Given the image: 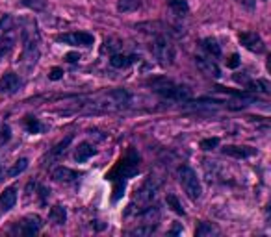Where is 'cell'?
<instances>
[{"mask_svg":"<svg viewBox=\"0 0 271 237\" xmlns=\"http://www.w3.org/2000/svg\"><path fill=\"white\" fill-rule=\"evenodd\" d=\"M21 85H23L21 76L15 74V72H8V74H4V76L0 78V93L15 95L21 89Z\"/></svg>","mask_w":271,"mask_h":237,"instance_id":"obj_9","label":"cell"},{"mask_svg":"<svg viewBox=\"0 0 271 237\" xmlns=\"http://www.w3.org/2000/svg\"><path fill=\"white\" fill-rule=\"evenodd\" d=\"M71 141H73V136H67L61 143H58L56 146H54V150H52V156H59L61 152H65V148H67L69 144H71Z\"/></svg>","mask_w":271,"mask_h":237,"instance_id":"obj_29","label":"cell"},{"mask_svg":"<svg viewBox=\"0 0 271 237\" xmlns=\"http://www.w3.org/2000/svg\"><path fill=\"white\" fill-rule=\"evenodd\" d=\"M61 76H63V69H59V67H54L51 71V74H49L51 80H59Z\"/></svg>","mask_w":271,"mask_h":237,"instance_id":"obj_32","label":"cell"},{"mask_svg":"<svg viewBox=\"0 0 271 237\" xmlns=\"http://www.w3.org/2000/svg\"><path fill=\"white\" fill-rule=\"evenodd\" d=\"M56 41L71 45V47H84V48H89V47H93L95 37L91 34H87V32H71V34L56 35Z\"/></svg>","mask_w":271,"mask_h":237,"instance_id":"obj_5","label":"cell"},{"mask_svg":"<svg viewBox=\"0 0 271 237\" xmlns=\"http://www.w3.org/2000/svg\"><path fill=\"white\" fill-rule=\"evenodd\" d=\"M217 228L214 226L212 222H201L197 230H195V237H206V236H216Z\"/></svg>","mask_w":271,"mask_h":237,"instance_id":"obj_22","label":"cell"},{"mask_svg":"<svg viewBox=\"0 0 271 237\" xmlns=\"http://www.w3.org/2000/svg\"><path fill=\"white\" fill-rule=\"evenodd\" d=\"M178 180H180V186H182L188 198L191 202H197L201 198V195H203V187H201V182H199L197 172L191 167L182 165L180 170H178Z\"/></svg>","mask_w":271,"mask_h":237,"instance_id":"obj_3","label":"cell"},{"mask_svg":"<svg viewBox=\"0 0 271 237\" xmlns=\"http://www.w3.org/2000/svg\"><path fill=\"white\" fill-rule=\"evenodd\" d=\"M78 59H80V54L78 52H69V54H65V61L67 63H77Z\"/></svg>","mask_w":271,"mask_h":237,"instance_id":"obj_33","label":"cell"},{"mask_svg":"<svg viewBox=\"0 0 271 237\" xmlns=\"http://www.w3.org/2000/svg\"><path fill=\"white\" fill-rule=\"evenodd\" d=\"M217 144H219V137H208V139L201 141V148L203 150H214Z\"/></svg>","mask_w":271,"mask_h":237,"instance_id":"obj_30","label":"cell"},{"mask_svg":"<svg viewBox=\"0 0 271 237\" xmlns=\"http://www.w3.org/2000/svg\"><path fill=\"white\" fill-rule=\"evenodd\" d=\"M151 87H153L154 93H158L162 98H165V100L188 102L191 98V89H190L188 85L177 84V82L167 80V78L153 80V82H151Z\"/></svg>","mask_w":271,"mask_h":237,"instance_id":"obj_2","label":"cell"},{"mask_svg":"<svg viewBox=\"0 0 271 237\" xmlns=\"http://www.w3.org/2000/svg\"><path fill=\"white\" fill-rule=\"evenodd\" d=\"M238 39H240V43L245 47L247 50L256 52V54H262L266 50L262 37L256 34V32H242V34L238 35Z\"/></svg>","mask_w":271,"mask_h":237,"instance_id":"obj_6","label":"cell"},{"mask_svg":"<svg viewBox=\"0 0 271 237\" xmlns=\"http://www.w3.org/2000/svg\"><path fill=\"white\" fill-rule=\"evenodd\" d=\"M6 37H15V28H13V19L9 15H4L0 19V39Z\"/></svg>","mask_w":271,"mask_h":237,"instance_id":"obj_18","label":"cell"},{"mask_svg":"<svg viewBox=\"0 0 271 237\" xmlns=\"http://www.w3.org/2000/svg\"><path fill=\"white\" fill-rule=\"evenodd\" d=\"M182 232H184V228H182L180 224H175V226H173V228L169 230L171 236H177V234H182Z\"/></svg>","mask_w":271,"mask_h":237,"instance_id":"obj_35","label":"cell"},{"mask_svg":"<svg viewBox=\"0 0 271 237\" xmlns=\"http://www.w3.org/2000/svg\"><path fill=\"white\" fill-rule=\"evenodd\" d=\"M0 178H2V167H0Z\"/></svg>","mask_w":271,"mask_h":237,"instance_id":"obj_36","label":"cell"},{"mask_svg":"<svg viewBox=\"0 0 271 237\" xmlns=\"http://www.w3.org/2000/svg\"><path fill=\"white\" fill-rule=\"evenodd\" d=\"M28 26H23L21 35H23V63L30 71L35 67L39 59V32L35 23H26Z\"/></svg>","mask_w":271,"mask_h":237,"instance_id":"obj_1","label":"cell"},{"mask_svg":"<svg viewBox=\"0 0 271 237\" xmlns=\"http://www.w3.org/2000/svg\"><path fill=\"white\" fill-rule=\"evenodd\" d=\"M78 176H80V172L69 169V167H58V169L52 170V178L56 182H65V184H69V182H75Z\"/></svg>","mask_w":271,"mask_h":237,"instance_id":"obj_14","label":"cell"},{"mask_svg":"<svg viewBox=\"0 0 271 237\" xmlns=\"http://www.w3.org/2000/svg\"><path fill=\"white\" fill-rule=\"evenodd\" d=\"M49 219L54 224H65L67 222V210L63 206L56 204V206H52L51 212H49Z\"/></svg>","mask_w":271,"mask_h":237,"instance_id":"obj_17","label":"cell"},{"mask_svg":"<svg viewBox=\"0 0 271 237\" xmlns=\"http://www.w3.org/2000/svg\"><path fill=\"white\" fill-rule=\"evenodd\" d=\"M123 48V41H119L117 37H108V39H104L101 47V54H115Z\"/></svg>","mask_w":271,"mask_h":237,"instance_id":"obj_20","label":"cell"},{"mask_svg":"<svg viewBox=\"0 0 271 237\" xmlns=\"http://www.w3.org/2000/svg\"><path fill=\"white\" fill-rule=\"evenodd\" d=\"M21 4L30 9H35V11L45 9V0H21Z\"/></svg>","mask_w":271,"mask_h":237,"instance_id":"obj_28","label":"cell"},{"mask_svg":"<svg viewBox=\"0 0 271 237\" xmlns=\"http://www.w3.org/2000/svg\"><path fill=\"white\" fill-rule=\"evenodd\" d=\"M137 56L136 54H121V52H115L110 56V65L113 69H128L130 65H134L137 61Z\"/></svg>","mask_w":271,"mask_h":237,"instance_id":"obj_11","label":"cell"},{"mask_svg":"<svg viewBox=\"0 0 271 237\" xmlns=\"http://www.w3.org/2000/svg\"><path fill=\"white\" fill-rule=\"evenodd\" d=\"M201 47H203V50L206 52V56H210V58H219L221 56V47L219 43L216 41L214 37H206L201 41Z\"/></svg>","mask_w":271,"mask_h":237,"instance_id":"obj_16","label":"cell"},{"mask_svg":"<svg viewBox=\"0 0 271 237\" xmlns=\"http://www.w3.org/2000/svg\"><path fill=\"white\" fill-rule=\"evenodd\" d=\"M167 206H169L171 210L177 213V215H186L184 208H182V204H180V200H178L175 195H167Z\"/></svg>","mask_w":271,"mask_h":237,"instance_id":"obj_26","label":"cell"},{"mask_svg":"<svg viewBox=\"0 0 271 237\" xmlns=\"http://www.w3.org/2000/svg\"><path fill=\"white\" fill-rule=\"evenodd\" d=\"M154 230H156V224H143V226H139V228L132 230L130 234H132V236H151Z\"/></svg>","mask_w":271,"mask_h":237,"instance_id":"obj_27","label":"cell"},{"mask_svg":"<svg viewBox=\"0 0 271 237\" xmlns=\"http://www.w3.org/2000/svg\"><path fill=\"white\" fill-rule=\"evenodd\" d=\"M223 154L238 158V160H245V158H251V156L256 154V148H253V146H240V144H227L223 148Z\"/></svg>","mask_w":271,"mask_h":237,"instance_id":"obj_10","label":"cell"},{"mask_svg":"<svg viewBox=\"0 0 271 237\" xmlns=\"http://www.w3.org/2000/svg\"><path fill=\"white\" fill-rule=\"evenodd\" d=\"M247 87H249V91H256V93H270V82H268V80L249 82Z\"/></svg>","mask_w":271,"mask_h":237,"instance_id":"obj_25","label":"cell"},{"mask_svg":"<svg viewBox=\"0 0 271 237\" xmlns=\"http://www.w3.org/2000/svg\"><path fill=\"white\" fill-rule=\"evenodd\" d=\"M41 226L43 222L39 215H28V217H25V219L21 220L17 232L23 234V236H35V234H39Z\"/></svg>","mask_w":271,"mask_h":237,"instance_id":"obj_8","label":"cell"},{"mask_svg":"<svg viewBox=\"0 0 271 237\" xmlns=\"http://www.w3.org/2000/svg\"><path fill=\"white\" fill-rule=\"evenodd\" d=\"M195 65L199 67V71L210 78H219L221 76V69L219 65L214 61V58L210 56H195Z\"/></svg>","mask_w":271,"mask_h":237,"instance_id":"obj_7","label":"cell"},{"mask_svg":"<svg viewBox=\"0 0 271 237\" xmlns=\"http://www.w3.org/2000/svg\"><path fill=\"white\" fill-rule=\"evenodd\" d=\"M227 67H229V69L240 67V56H238V54H232V56L227 59Z\"/></svg>","mask_w":271,"mask_h":237,"instance_id":"obj_31","label":"cell"},{"mask_svg":"<svg viewBox=\"0 0 271 237\" xmlns=\"http://www.w3.org/2000/svg\"><path fill=\"white\" fill-rule=\"evenodd\" d=\"M244 8H247V9H253L254 8V0H238Z\"/></svg>","mask_w":271,"mask_h":237,"instance_id":"obj_34","label":"cell"},{"mask_svg":"<svg viewBox=\"0 0 271 237\" xmlns=\"http://www.w3.org/2000/svg\"><path fill=\"white\" fill-rule=\"evenodd\" d=\"M143 6V0H117L119 13H132Z\"/></svg>","mask_w":271,"mask_h":237,"instance_id":"obj_19","label":"cell"},{"mask_svg":"<svg viewBox=\"0 0 271 237\" xmlns=\"http://www.w3.org/2000/svg\"><path fill=\"white\" fill-rule=\"evenodd\" d=\"M17 202V189L15 187H6L4 193L0 195V208L2 212H9Z\"/></svg>","mask_w":271,"mask_h":237,"instance_id":"obj_13","label":"cell"},{"mask_svg":"<svg viewBox=\"0 0 271 237\" xmlns=\"http://www.w3.org/2000/svg\"><path fill=\"white\" fill-rule=\"evenodd\" d=\"M167 6L177 17H184L190 11V6H188L186 0H167Z\"/></svg>","mask_w":271,"mask_h":237,"instance_id":"obj_21","label":"cell"},{"mask_svg":"<svg viewBox=\"0 0 271 237\" xmlns=\"http://www.w3.org/2000/svg\"><path fill=\"white\" fill-rule=\"evenodd\" d=\"M153 54L162 67H171L175 63V45L165 34H156L153 39Z\"/></svg>","mask_w":271,"mask_h":237,"instance_id":"obj_4","label":"cell"},{"mask_svg":"<svg viewBox=\"0 0 271 237\" xmlns=\"http://www.w3.org/2000/svg\"><path fill=\"white\" fill-rule=\"evenodd\" d=\"M97 154V148H95L91 143H80L77 146V152H75V160L78 161V163H84V161H87L91 156H95Z\"/></svg>","mask_w":271,"mask_h":237,"instance_id":"obj_15","label":"cell"},{"mask_svg":"<svg viewBox=\"0 0 271 237\" xmlns=\"http://www.w3.org/2000/svg\"><path fill=\"white\" fill-rule=\"evenodd\" d=\"M156 191H158V182H154V178L151 176L143 184V187L137 191V196H136V198H137L139 202H149V200H153L154 198Z\"/></svg>","mask_w":271,"mask_h":237,"instance_id":"obj_12","label":"cell"},{"mask_svg":"<svg viewBox=\"0 0 271 237\" xmlns=\"http://www.w3.org/2000/svg\"><path fill=\"white\" fill-rule=\"evenodd\" d=\"M25 126H26V130H28V134H41L43 130H45V126L39 122V118H35V117H26Z\"/></svg>","mask_w":271,"mask_h":237,"instance_id":"obj_23","label":"cell"},{"mask_svg":"<svg viewBox=\"0 0 271 237\" xmlns=\"http://www.w3.org/2000/svg\"><path fill=\"white\" fill-rule=\"evenodd\" d=\"M26 169H28V160H26V158H21V160L15 161V165L8 170V174L11 178H15V176H19V174H23Z\"/></svg>","mask_w":271,"mask_h":237,"instance_id":"obj_24","label":"cell"}]
</instances>
